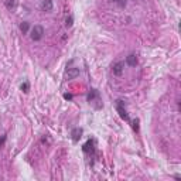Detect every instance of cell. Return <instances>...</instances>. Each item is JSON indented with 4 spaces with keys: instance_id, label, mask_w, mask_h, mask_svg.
<instances>
[{
    "instance_id": "13",
    "label": "cell",
    "mask_w": 181,
    "mask_h": 181,
    "mask_svg": "<svg viewBox=\"0 0 181 181\" xmlns=\"http://www.w3.org/2000/svg\"><path fill=\"white\" fill-rule=\"evenodd\" d=\"M72 24H74V17L72 16H68L67 18H65V27H72Z\"/></svg>"
},
{
    "instance_id": "7",
    "label": "cell",
    "mask_w": 181,
    "mask_h": 181,
    "mask_svg": "<svg viewBox=\"0 0 181 181\" xmlns=\"http://www.w3.org/2000/svg\"><path fill=\"white\" fill-rule=\"evenodd\" d=\"M53 7H54L53 0H43V3H41V10L43 11L50 13V11H53Z\"/></svg>"
},
{
    "instance_id": "2",
    "label": "cell",
    "mask_w": 181,
    "mask_h": 181,
    "mask_svg": "<svg viewBox=\"0 0 181 181\" xmlns=\"http://www.w3.org/2000/svg\"><path fill=\"white\" fill-rule=\"evenodd\" d=\"M44 37V27L43 26H34L31 28V40L33 41H40Z\"/></svg>"
},
{
    "instance_id": "16",
    "label": "cell",
    "mask_w": 181,
    "mask_h": 181,
    "mask_svg": "<svg viewBox=\"0 0 181 181\" xmlns=\"http://www.w3.org/2000/svg\"><path fill=\"white\" fill-rule=\"evenodd\" d=\"M64 99H67V101H71V99H72V95L71 94H64Z\"/></svg>"
},
{
    "instance_id": "9",
    "label": "cell",
    "mask_w": 181,
    "mask_h": 181,
    "mask_svg": "<svg viewBox=\"0 0 181 181\" xmlns=\"http://www.w3.org/2000/svg\"><path fill=\"white\" fill-rule=\"evenodd\" d=\"M126 64L129 65V67H136V65H137V57H136L134 54L127 55V58H126Z\"/></svg>"
},
{
    "instance_id": "6",
    "label": "cell",
    "mask_w": 181,
    "mask_h": 181,
    "mask_svg": "<svg viewBox=\"0 0 181 181\" xmlns=\"http://www.w3.org/2000/svg\"><path fill=\"white\" fill-rule=\"evenodd\" d=\"M88 102L89 103L101 102V96H99V92L96 89H91V92L88 94Z\"/></svg>"
},
{
    "instance_id": "15",
    "label": "cell",
    "mask_w": 181,
    "mask_h": 181,
    "mask_svg": "<svg viewBox=\"0 0 181 181\" xmlns=\"http://www.w3.org/2000/svg\"><path fill=\"white\" fill-rule=\"evenodd\" d=\"M6 139H7V137H6V134L0 136V147H3V144L6 143Z\"/></svg>"
},
{
    "instance_id": "8",
    "label": "cell",
    "mask_w": 181,
    "mask_h": 181,
    "mask_svg": "<svg viewBox=\"0 0 181 181\" xmlns=\"http://www.w3.org/2000/svg\"><path fill=\"white\" fill-rule=\"evenodd\" d=\"M79 75V68H68L67 70V78L68 79H74Z\"/></svg>"
},
{
    "instance_id": "12",
    "label": "cell",
    "mask_w": 181,
    "mask_h": 181,
    "mask_svg": "<svg viewBox=\"0 0 181 181\" xmlns=\"http://www.w3.org/2000/svg\"><path fill=\"white\" fill-rule=\"evenodd\" d=\"M14 6H16V0H6V7L9 10H13Z\"/></svg>"
},
{
    "instance_id": "4",
    "label": "cell",
    "mask_w": 181,
    "mask_h": 181,
    "mask_svg": "<svg viewBox=\"0 0 181 181\" xmlns=\"http://www.w3.org/2000/svg\"><path fill=\"white\" fill-rule=\"evenodd\" d=\"M123 70H125V62H122V61L115 62L113 67H112V72H113V75H116V77H120V75L123 74Z\"/></svg>"
},
{
    "instance_id": "10",
    "label": "cell",
    "mask_w": 181,
    "mask_h": 181,
    "mask_svg": "<svg viewBox=\"0 0 181 181\" xmlns=\"http://www.w3.org/2000/svg\"><path fill=\"white\" fill-rule=\"evenodd\" d=\"M28 28H30V24L27 23V21H23V23L20 24V31L23 33V34H27V33H28Z\"/></svg>"
},
{
    "instance_id": "3",
    "label": "cell",
    "mask_w": 181,
    "mask_h": 181,
    "mask_svg": "<svg viewBox=\"0 0 181 181\" xmlns=\"http://www.w3.org/2000/svg\"><path fill=\"white\" fill-rule=\"evenodd\" d=\"M82 150L85 154H94L95 153V140L94 139H89L84 146H82Z\"/></svg>"
},
{
    "instance_id": "14",
    "label": "cell",
    "mask_w": 181,
    "mask_h": 181,
    "mask_svg": "<svg viewBox=\"0 0 181 181\" xmlns=\"http://www.w3.org/2000/svg\"><path fill=\"white\" fill-rule=\"evenodd\" d=\"M132 127H133L134 132H139V119H134L132 122Z\"/></svg>"
},
{
    "instance_id": "5",
    "label": "cell",
    "mask_w": 181,
    "mask_h": 181,
    "mask_svg": "<svg viewBox=\"0 0 181 181\" xmlns=\"http://www.w3.org/2000/svg\"><path fill=\"white\" fill-rule=\"evenodd\" d=\"M82 133H84V130L81 129V127H74L71 132V137H72V142L74 143H78L79 139L82 137Z\"/></svg>"
},
{
    "instance_id": "11",
    "label": "cell",
    "mask_w": 181,
    "mask_h": 181,
    "mask_svg": "<svg viewBox=\"0 0 181 181\" xmlns=\"http://www.w3.org/2000/svg\"><path fill=\"white\" fill-rule=\"evenodd\" d=\"M20 89L23 91L24 94H28V91H30V84L26 81V82H23L21 85H20Z\"/></svg>"
},
{
    "instance_id": "1",
    "label": "cell",
    "mask_w": 181,
    "mask_h": 181,
    "mask_svg": "<svg viewBox=\"0 0 181 181\" xmlns=\"http://www.w3.org/2000/svg\"><path fill=\"white\" fill-rule=\"evenodd\" d=\"M116 110H118V113H119V116L123 119V120H126V122H129L130 119H129V113H127V110H126V106H125V102L122 101V99H118L116 101Z\"/></svg>"
}]
</instances>
